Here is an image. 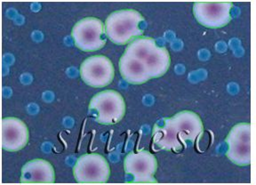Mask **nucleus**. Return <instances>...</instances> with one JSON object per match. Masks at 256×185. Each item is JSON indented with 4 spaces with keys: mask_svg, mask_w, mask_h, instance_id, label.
Returning <instances> with one entry per match:
<instances>
[{
    "mask_svg": "<svg viewBox=\"0 0 256 185\" xmlns=\"http://www.w3.org/2000/svg\"><path fill=\"white\" fill-rule=\"evenodd\" d=\"M170 64L168 49L158 44L154 38L142 36L128 44L118 66L124 80L129 84H142L164 76Z\"/></svg>",
    "mask_w": 256,
    "mask_h": 185,
    "instance_id": "1",
    "label": "nucleus"
},
{
    "mask_svg": "<svg viewBox=\"0 0 256 185\" xmlns=\"http://www.w3.org/2000/svg\"><path fill=\"white\" fill-rule=\"evenodd\" d=\"M204 133L200 116L182 110L155 124L152 130V147L155 150L180 152L192 147Z\"/></svg>",
    "mask_w": 256,
    "mask_h": 185,
    "instance_id": "2",
    "label": "nucleus"
},
{
    "mask_svg": "<svg viewBox=\"0 0 256 185\" xmlns=\"http://www.w3.org/2000/svg\"><path fill=\"white\" fill-rule=\"evenodd\" d=\"M104 24L108 40L114 44L124 46L142 36L145 19L134 9H122L112 12Z\"/></svg>",
    "mask_w": 256,
    "mask_h": 185,
    "instance_id": "3",
    "label": "nucleus"
},
{
    "mask_svg": "<svg viewBox=\"0 0 256 185\" xmlns=\"http://www.w3.org/2000/svg\"><path fill=\"white\" fill-rule=\"evenodd\" d=\"M126 112L124 97L112 89L97 92L92 97L88 106V115L102 125L118 124L124 118Z\"/></svg>",
    "mask_w": 256,
    "mask_h": 185,
    "instance_id": "4",
    "label": "nucleus"
},
{
    "mask_svg": "<svg viewBox=\"0 0 256 185\" xmlns=\"http://www.w3.org/2000/svg\"><path fill=\"white\" fill-rule=\"evenodd\" d=\"M72 38L78 48L88 52L100 50L108 38L104 22L96 17L78 22L72 28Z\"/></svg>",
    "mask_w": 256,
    "mask_h": 185,
    "instance_id": "5",
    "label": "nucleus"
},
{
    "mask_svg": "<svg viewBox=\"0 0 256 185\" xmlns=\"http://www.w3.org/2000/svg\"><path fill=\"white\" fill-rule=\"evenodd\" d=\"M158 166L156 157L150 152L145 150L132 152L124 158L126 181L130 184H156Z\"/></svg>",
    "mask_w": 256,
    "mask_h": 185,
    "instance_id": "6",
    "label": "nucleus"
},
{
    "mask_svg": "<svg viewBox=\"0 0 256 185\" xmlns=\"http://www.w3.org/2000/svg\"><path fill=\"white\" fill-rule=\"evenodd\" d=\"M73 176L78 184H105L110 176V166L102 155L88 153L78 158Z\"/></svg>",
    "mask_w": 256,
    "mask_h": 185,
    "instance_id": "7",
    "label": "nucleus"
},
{
    "mask_svg": "<svg viewBox=\"0 0 256 185\" xmlns=\"http://www.w3.org/2000/svg\"><path fill=\"white\" fill-rule=\"evenodd\" d=\"M80 76L94 88H102L113 81L115 68L112 60L102 54L88 57L80 65Z\"/></svg>",
    "mask_w": 256,
    "mask_h": 185,
    "instance_id": "8",
    "label": "nucleus"
},
{
    "mask_svg": "<svg viewBox=\"0 0 256 185\" xmlns=\"http://www.w3.org/2000/svg\"><path fill=\"white\" fill-rule=\"evenodd\" d=\"M251 126L240 123L232 128L226 138L228 150L226 155L228 160L240 166L251 163Z\"/></svg>",
    "mask_w": 256,
    "mask_h": 185,
    "instance_id": "9",
    "label": "nucleus"
},
{
    "mask_svg": "<svg viewBox=\"0 0 256 185\" xmlns=\"http://www.w3.org/2000/svg\"><path fill=\"white\" fill-rule=\"evenodd\" d=\"M230 2H196L193 14L200 24L206 28H222L232 20Z\"/></svg>",
    "mask_w": 256,
    "mask_h": 185,
    "instance_id": "10",
    "label": "nucleus"
},
{
    "mask_svg": "<svg viewBox=\"0 0 256 185\" xmlns=\"http://www.w3.org/2000/svg\"><path fill=\"white\" fill-rule=\"evenodd\" d=\"M2 148L9 152H16L28 144V126L18 118H4L2 120Z\"/></svg>",
    "mask_w": 256,
    "mask_h": 185,
    "instance_id": "11",
    "label": "nucleus"
},
{
    "mask_svg": "<svg viewBox=\"0 0 256 185\" xmlns=\"http://www.w3.org/2000/svg\"><path fill=\"white\" fill-rule=\"evenodd\" d=\"M54 168L52 164L46 160H32L22 168L20 182L22 184H54Z\"/></svg>",
    "mask_w": 256,
    "mask_h": 185,
    "instance_id": "12",
    "label": "nucleus"
}]
</instances>
